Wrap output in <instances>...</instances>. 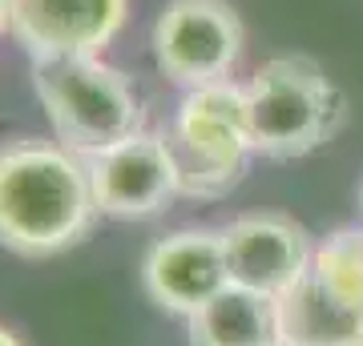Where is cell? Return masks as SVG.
<instances>
[{
  "label": "cell",
  "mask_w": 363,
  "mask_h": 346,
  "mask_svg": "<svg viewBox=\"0 0 363 346\" xmlns=\"http://www.w3.org/2000/svg\"><path fill=\"white\" fill-rule=\"evenodd\" d=\"M89 166L65 145L13 142L0 149V246L21 258H52L93 230Z\"/></svg>",
  "instance_id": "obj_1"
},
{
  "label": "cell",
  "mask_w": 363,
  "mask_h": 346,
  "mask_svg": "<svg viewBox=\"0 0 363 346\" xmlns=\"http://www.w3.org/2000/svg\"><path fill=\"white\" fill-rule=\"evenodd\" d=\"M33 89L57 133V145H65L81 161L142 133V97L130 77L101 57L33 61Z\"/></svg>",
  "instance_id": "obj_2"
},
{
  "label": "cell",
  "mask_w": 363,
  "mask_h": 346,
  "mask_svg": "<svg viewBox=\"0 0 363 346\" xmlns=\"http://www.w3.org/2000/svg\"><path fill=\"white\" fill-rule=\"evenodd\" d=\"M255 154L271 161H295L315 154L339 133L347 101L323 64L311 57H274L247 81Z\"/></svg>",
  "instance_id": "obj_3"
},
{
  "label": "cell",
  "mask_w": 363,
  "mask_h": 346,
  "mask_svg": "<svg viewBox=\"0 0 363 346\" xmlns=\"http://www.w3.org/2000/svg\"><path fill=\"white\" fill-rule=\"evenodd\" d=\"M169 149L178 157V178L186 197H222L230 193L255 154L250 137L247 85L214 81L190 89L178 105Z\"/></svg>",
  "instance_id": "obj_4"
},
{
  "label": "cell",
  "mask_w": 363,
  "mask_h": 346,
  "mask_svg": "<svg viewBox=\"0 0 363 346\" xmlns=\"http://www.w3.org/2000/svg\"><path fill=\"white\" fill-rule=\"evenodd\" d=\"M242 40V21L226 0H169L150 33L157 69L186 89L230 81Z\"/></svg>",
  "instance_id": "obj_5"
},
{
  "label": "cell",
  "mask_w": 363,
  "mask_h": 346,
  "mask_svg": "<svg viewBox=\"0 0 363 346\" xmlns=\"http://www.w3.org/2000/svg\"><path fill=\"white\" fill-rule=\"evenodd\" d=\"M85 166H89L97 209L105 218H121V221L154 218L182 193L178 157L169 149V137H162V133L142 129L130 142L89 157Z\"/></svg>",
  "instance_id": "obj_6"
},
{
  "label": "cell",
  "mask_w": 363,
  "mask_h": 346,
  "mask_svg": "<svg viewBox=\"0 0 363 346\" xmlns=\"http://www.w3.org/2000/svg\"><path fill=\"white\" fill-rule=\"evenodd\" d=\"M226 274L234 286L255 294L279 298L311 270L315 246L311 233L286 214H242L222 230Z\"/></svg>",
  "instance_id": "obj_7"
},
{
  "label": "cell",
  "mask_w": 363,
  "mask_h": 346,
  "mask_svg": "<svg viewBox=\"0 0 363 346\" xmlns=\"http://www.w3.org/2000/svg\"><path fill=\"white\" fill-rule=\"evenodd\" d=\"M130 0H13L9 33L33 61L101 57L121 33Z\"/></svg>",
  "instance_id": "obj_8"
},
{
  "label": "cell",
  "mask_w": 363,
  "mask_h": 346,
  "mask_svg": "<svg viewBox=\"0 0 363 346\" xmlns=\"http://www.w3.org/2000/svg\"><path fill=\"white\" fill-rule=\"evenodd\" d=\"M142 286L162 310L190 318L222 286H230L222 230H178L154 242L142 262Z\"/></svg>",
  "instance_id": "obj_9"
},
{
  "label": "cell",
  "mask_w": 363,
  "mask_h": 346,
  "mask_svg": "<svg viewBox=\"0 0 363 346\" xmlns=\"http://www.w3.org/2000/svg\"><path fill=\"white\" fill-rule=\"evenodd\" d=\"M279 326L286 346H363V306L335 294L315 270L279 298Z\"/></svg>",
  "instance_id": "obj_10"
},
{
  "label": "cell",
  "mask_w": 363,
  "mask_h": 346,
  "mask_svg": "<svg viewBox=\"0 0 363 346\" xmlns=\"http://www.w3.org/2000/svg\"><path fill=\"white\" fill-rule=\"evenodd\" d=\"M190 346H283L279 302L242 286H222L190 314Z\"/></svg>",
  "instance_id": "obj_11"
},
{
  "label": "cell",
  "mask_w": 363,
  "mask_h": 346,
  "mask_svg": "<svg viewBox=\"0 0 363 346\" xmlns=\"http://www.w3.org/2000/svg\"><path fill=\"white\" fill-rule=\"evenodd\" d=\"M311 270L335 294L363 306V230L359 226H347V230H335L331 238H323L315 246Z\"/></svg>",
  "instance_id": "obj_12"
},
{
  "label": "cell",
  "mask_w": 363,
  "mask_h": 346,
  "mask_svg": "<svg viewBox=\"0 0 363 346\" xmlns=\"http://www.w3.org/2000/svg\"><path fill=\"white\" fill-rule=\"evenodd\" d=\"M13 25V0H0V33Z\"/></svg>",
  "instance_id": "obj_13"
},
{
  "label": "cell",
  "mask_w": 363,
  "mask_h": 346,
  "mask_svg": "<svg viewBox=\"0 0 363 346\" xmlns=\"http://www.w3.org/2000/svg\"><path fill=\"white\" fill-rule=\"evenodd\" d=\"M0 346H21V342H16L13 334H9V330H4V326H0Z\"/></svg>",
  "instance_id": "obj_14"
},
{
  "label": "cell",
  "mask_w": 363,
  "mask_h": 346,
  "mask_svg": "<svg viewBox=\"0 0 363 346\" xmlns=\"http://www.w3.org/2000/svg\"><path fill=\"white\" fill-rule=\"evenodd\" d=\"M359 205H363V185H359Z\"/></svg>",
  "instance_id": "obj_15"
},
{
  "label": "cell",
  "mask_w": 363,
  "mask_h": 346,
  "mask_svg": "<svg viewBox=\"0 0 363 346\" xmlns=\"http://www.w3.org/2000/svg\"><path fill=\"white\" fill-rule=\"evenodd\" d=\"M283 346H286V342H283Z\"/></svg>",
  "instance_id": "obj_16"
}]
</instances>
